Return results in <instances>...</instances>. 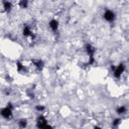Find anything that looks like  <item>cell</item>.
Segmentation results:
<instances>
[{"mask_svg":"<svg viewBox=\"0 0 129 129\" xmlns=\"http://www.w3.org/2000/svg\"><path fill=\"white\" fill-rule=\"evenodd\" d=\"M35 110H36L37 112H39V113H42V112L45 110V107H44L43 105H36V106H35Z\"/></svg>","mask_w":129,"mask_h":129,"instance_id":"9a60e30c","label":"cell"},{"mask_svg":"<svg viewBox=\"0 0 129 129\" xmlns=\"http://www.w3.org/2000/svg\"><path fill=\"white\" fill-rule=\"evenodd\" d=\"M1 116L4 118V119H11L12 116H13V113H12V106L11 104H7V106L3 107L1 109Z\"/></svg>","mask_w":129,"mask_h":129,"instance_id":"5b68a950","label":"cell"},{"mask_svg":"<svg viewBox=\"0 0 129 129\" xmlns=\"http://www.w3.org/2000/svg\"><path fill=\"white\" fill-rule=\"evenodd\" d=\"M112 71H113V76L116 79H120L121 76L123 75V73L125 72V64L123 62L118 63L116 67H112Z\"/></svg>","mask_w":129,"mask_h":129,"instance_id":"3957f363","label":"cell"},{"mask_svg":"<svg viewBox=\"0 0 129 129\" xmlns=\"http://www.w3.org/2000/svg\"><path fill=\"white\" fill-rule=\"evenodd\" d=\"M94 129H102L100 126H98V125H96V126H94Z\"/></svg>","mask_w":129,"mask_h":129,"instance_id":"2e32d148","label":"cell"},{"mask_svg":"<svg viewBox=\"0 0 129 129\" xmlns=\"http://www.w3.org/2000/svg\"><path fill=\"white\" fill-rule=\"evenodd\" d=\"M16 69H17V72L18 73H23L26 71V68L24 67V64H22V62L20 61H17L16 62Z\"/></svg>","mask_w":129,"mask_h":129,"instance_id":"7c38bea8","label":"cell"},{"mask_svg":"<svg viewBox=\"0 0 129 129\" xmlns=\"http://www.w3.org/2000/svg\"><path fill=\"white\" fill-rule=\"evenodd\" d=\"M85 50L86 53L89 56V60H88V64L92 66L95 63V53H96V47L91 44V43H86L85 44Z\"/></svg>","mask_w":129,"mask_h":129,"instance_id":"6da1fadb","label":"cell"},{"mask_svg":"<svg viewBox=\"0 0 129 129\" xmlns=\"http://www.w3.org/2000/svg\"><path fill=\"white\" fill-rule=\"evenodd\" d=\"M19 6H20V8H27L28 7V1L27 0L19 1Z\"/></svg>","mask_w":129,"mask_h":129,"instance_id":"5bb4252c","label":"cell"},{"mask_svg":"<svg viewBox=\"0 0 129 129\" xmlns=\"http://www.w3.org/2000/svg\"><path fill=\"white\" fill-rule=\"evenodd\" d=\"M103 19L109 23H113L116 19V13L111 9H106L103 13Z\"/></svg>","mask_w":129,"mask_h":129,"instance_id":"277c9868","label":"cell"},{"mask_svg":"<svg viewBox=\"0 0 129 129\" xmlns=\"http://www.w3.org/2000/svg\"><path fill=\"white\" fill-rule=\"evenodd\" d=\"M126 112H127V107L124 105H120L119 107L116 108V113L118 115H124L126 114Z\"/></svg>","mask_w":129,"mask_h":129,"instance_id":"30bf717a","label":"cell"},{"mask_svg":"<svg viewBox=\"0 0 129 129\" xmlns=\"http://www.w3.org/2000/svg\"><path fill=\"white\" fill-rule=\"evenodd\" d=\"M121 122H122L121 118H116V119H114V121L112 122V128H118L119 125L121 124Z\"/></svg>","mask_w":129,"mask_h":129,"instance_id":"4fadbf2b","label":"cell"},{"mask_svg":"<svg viewBox=\"0 0 129 129\" xmlns=\"http://www.w3.org/2000/svg\"><path fill=\"white\" fill-rule=\"evenodd\" d=\"M22 34L24 37H33V32L30 28L29 25L27 24H24L23 25V28H22Z\"/></svg>","mask_w":129,"mask_h":129,"instance_id":"8992f818","label":"cell"},{"mask_svg":"<svg viewBox=\"0 0 129 129\" xmlns=\"http://www.w3.org/2000/svg\"><path fill=\"white\" fill-rule=\"evenodd\" d=\"M2 4H3L4 10H5L7 13H9V12L12 10V3H11L10 1H3Z\"/></svg>","mask_w":129,"mask_h":129,"instance_id":"9c48e42d","label":"cell"},{"mask_svg":"<svg viewBox=\"0 0 129 129\" xmlns=\"http://www.w3.org/2000/svg\"><path fill=\"white\" fill-rule=\"evenodd\" d=\"M32 63H33V66L36 68L37 71H42V69H43V67H44L43 60H41V59H39V58H34V59H32Z\"/></svg>","mask_w":129,"mask_h":129,"instance_id":"ba28073f","label":"cell"},{"mask_svg":"<svg viewBox=\"0 0 129 129\" xmlns=\"http://www.w3.org/2000/svg\"><path fill=\"white\" fill-rule=\"evenodd\" d=\"M18 127L20 128V129H25L26 127H27V124H28V122H27V119H25V118H21V119H19L18 120Z\"/></svg>","mask_w":129,"mask_h":129,"instance_id":"8fae6325","label":"cell"},{"mask_svg":"<svg viewBox=\"0 0 129 129\" xmlns=\"http://www.w3.org/2000/svg\"><path fill=\"white\" fill-rule=\"evenodd\" d=\"M36 127L37 129H53V127L48 123L43 115H39L36 118Z\"/></svg>","mask_w":129,"mask_h":129,"instance_id":"7a4b0ae2","label":"cell"},{"mask_svg":"<svg viewBox=\"0 0 129 129\" xmlns=\"http://www.w3.org/2000/svg\"><path fill=\"white\" fill-rule=\"evenodd\" d=\"M48 27L52 32H56L58 30V21L56 19H51L48 22Z\"/></svg>","mask_w":129,"mask_h":129,"instance_id":"52a82bcc","label":"cell"}]
</instances>
